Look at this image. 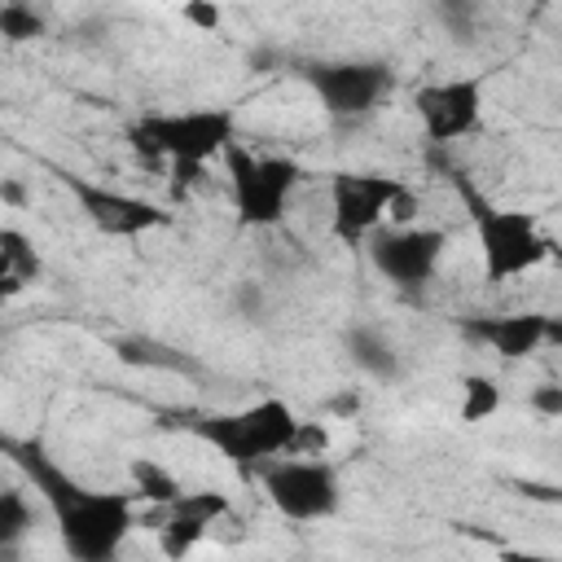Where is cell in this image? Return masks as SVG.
Wrapping results in <instances>:
<instances>
[{
	"instance_id": "obj_1",
	"label": "cell",
	"mask_w": 562,
	"mask_h": 562,
	"mask_svg": "<svg viewBox=\"0 0 562 562\" xmlns=\"http://www.w3.org/2000/svg\"><path fill=\"white\" fill-rule=\"evenodd\" d=\"M0 452L31 479L40 501L53 514L57 540L70 562H114L136 527V496L132 492H105L79 483L70 470H61L35 439H9L0 435Z\"/></svg>"
},
{
	"instance_id": "obj_2",
	"label": "cell",
	"mask_w": 562,
	"mask_h": 562,
	"mask_svg": "<svg viewBox=\"0 0 562 562\" xmlns=\"http://www.w3.org/2000/svg\"><path fill=\"white\" fill-rule=\"evenodd\" d=\"M452 189L465 202V215H470L474 241H479V259H483V277L492 285L518 281V277L536 272L549 259L553 241H549V233L540 228V220L531 211L492 202L465 171H452Z\"/></svg>"
},
{
	"instance_id": "obj_3",
	"label": "cell",
	"mask_w": 562,
	"mask_h": 562,
	"mask_svg": "<svg viewBox=\"0 0 562 562\" xmlns=\"http://www.w3.org/2000/svg\"><path fill=\"white\" fill-rule=\"evenodd\" d=\"M127 145L145 158H162L176 176L193 180L211 158L237 140V114L224 105H193V110H149L127 123Z\"/></svg>"
},
{
	"instance_id": "obj_4",
	"label": "cell",
	"mask_w": 562,
	"mask_h": 562,
	"mask_svg": "<svg viewBox=\"0 0 562 562\" xmlns=\"http://www.w3.org/2000/svg\"><path fill=\"white\" fill-rule=\"evenodd\" d=\"M189 430L215 448L233 470L255 474L259 465L277 461L290 452L294 430H299V413L281 400V395H263L246 408H220V413H202L189 422Z\"/></svg>"
},
{
	"instance_id": "obj_5",
	"label": "cell",
	"mask_w": 562,
	"mask_h": 562,
	"mask_svg": "<svg viewBox=\"0 0 562 562\" xmlns=\"http://www.w3.org/2000/svg\"><path fill=\"white\" fill-rule=\"evenodd\" d=\"M228 198L241 228H277L290 211L294 189L303 184V167L290 154H255L246 140L224 149Z\"/></svg>"
},
{
	"instance_id": "obj_6",
	"label": "cell",
	"mask_w": 562,
	"mask_h": 562,
	"mask_svg": "<svg viewBox=\"0 0 562 562\" xmlns=\"http://www.w3.org/2000/svg\"><path fill=\"white\" fill-rule=\"evenodd\" d=\"M255 474L268 505L290 522H325L342 509V483L325 457H277Z\"/></svg>"
},
{
	"instance_id": "obj_7",
	"label": "cell",
	"mask_w": 562,
	"mask_h": 562,
	"mask_svg": "<svg viewBox=\"0 0 562 562\" xmlns=\"http://www.w3.org/2000/svg\"><path fill=\"white\" fill-rule=\"evenodd\" d=\"M303 83L329 119H364L395 92V70L373 57H325L303 66Z\"/></svg>"
},
{
	"instance_id": "obj_8",
	"label": "cell",
	"mask_w": 562,
	"mask_h": 562,
	"mask_svg": "<svg viewBox=\"0 0 562 562\" xmlns=\"http://www.w3.org/2000/svg\"><path fill=\"white\" fill-rule=\"evenodd\" d=\"M66 193L75 198L79 215L101 233V237H114V241H136L145 233H158L167 228L176 215L154 202V198H140V193H127V189H114L105 180H88L79 171H66L61 176Z\"/></svg>"
},
{
	"instance_id": "obj_9",
	"label": "cell",
	"mask_w": 562,
	"mask_h": 562,
	"mask_svg": "<svg viewBox=\"0 0 562 562\" xmlns=\"http://www.w3.org/2000/svg\"><path fill=\"white\" fill-rule=\"evenodd\" d=\"M364 255L373 263V272L395 285V290H422L435 281L443 255H448V228H435V224H382L369 241H364Z\"/></svg>"
},
{
	"instance_id": "obj_10",
	"label": "cell",
	"mask_w": 562,
	"mask_h": 562,
	"mask_svg": "<svg viewBox=\"0 0 562 562\" xmlns=\"http://www.w3.org/2000/svg\"><path fill=\"white\" fill-rule=\"evenodd\" d=\"M404 193L400 176L386 171H334L329 176V233L342 246H364L382 224L391 202Z\"/></svg>"
},
{
	"instance_id": "obj_11",
	"label": "cell",
	"mask_w": 562,
	"mask_h": 562,
	"mask_svg": "<svg viewBox=\"0 0 562 562\" xmlns=\"http://www.w3.org/2000/svg\"><path fill=\"white\" fill-rule=\"evenodd\" d=\"M413 114L435 145H452L483 123V75L430 79L413 92Z\"/></svg>"
},
{
	"instance_id": "obj_12",
	"label": "cell",
	"mask_w": 562,
	"mask_h": 562,
	"mask_svg": "<svg viewBox=\"0 0 562 562\" xmlns=\"http://www.w3.org/2000/svg\"><path fill=\"white\" fill-rule=\"evenodd\" d=\"M461 338L496 351L501 360H527L549 342H562V325L549 312H474L457 321Z\"/></svg>"
},
{
	"instance_id": "obj_13",
	"label": "cell",
	"mask_w": 562,
	"mask_h": 562,
	"mask_svg": "<svg viewBox=\"0 0 562 562\" xmlns=\"http://www.w3.org/2000/svg\"><path fill=\"white\" fill-rule=\"evenodd\" d=\"M347 356L360 373L369 378H400V351L391 342V334H382L378 325H351L347 329Z\"/></svg>"
},
{
	"instance_id": "obj_14",
	"label": "cell",
	"mask_w": 562,
	"mask_h": 562,
	"mask_svg": "<svg viewBox=\"0 0 562 562\" xmlns=\"http://www.w3.org/2000/svg\"><path fill=\"white\" fill-rule=\"evenodd\" d=\"M154 536H158V553L167 562H184L202 536H206V522L189 518V514H176V509H158V522H154Z\"/></svg>"
},
{
	"instance_id": "obj_15",
	"label": "cell",
	"mask_w": 562,
	"mask_h": 562,
	"mask_svg": "<svg viewBox=\"0 0 562 562\" xmlns=\"http://www.w3.org/2000/svg\"><path fill=\"white\" fill-rule=\"evenodd\" d=\"M501 404H505V395H501L496 378H487V373H465V378H461V404H457V417H461L465 426L492 422V417L501 413Z\"/></svg>"
},
{
	"instance_id": "obj_16",
	"label": "cell",
	"mask_w": 562,
	"mask_h": 562,
	"mask_svg": "<svg viewBox=\"0 0 562 562\" xmlns=\"http://www.w3.org/2000/svg\"><path fill=\"white\" fill-rule=\"evenodd\" d=\"M35 531V505L22 487H0V553H13Z\"/></svg>"
},
{
	"instance_id": "obj_17",
	"label": "cell",
	"mask_w": 562,
	"mask_h": 562,
	"mask_svg": "<svg viewBox=\"0 0 562 562\" xmlns=\"http://www.w3.org/2000/svg\"><path fill=\"white\" fill-rule=\"evenodd\" d=\"M132 496H140L145 505H154V509H162V505H171L184 487H180V479L171 474V470H162L158 461H149V457H136L132 465Z\"/></svg>"
},
{
	"instance_id": "obj_18",
	"label": "cell",
	"mask_w": 562,
	"mask_h": 562,
	"mask_svg": "<svg viewBox=\"0 0 562 562\" xmlns=\"http://www.w3.org/2000/svg\"><path fill=\"white\" fill-rule=\"evenodd\" d=\"M0 255H4V263H9V277H13V281H22V285L40 281L44 263H40L35 241H31L22 228H13V224H4V228H0Z\"/></svg>"
},
{
	"instance_id": "obj_19",
	"label": "cell",
	"mask_w": 562,
	"mask_h": 562,
	"mask_svg": "<svg viewBox=\"0 0 562 562\" xmlns=\"http://www.w3.org/2000/svg\"><path fill=\"white\" fill-rule=\"evenodd\" d=\"M40 35H48V18L35 4H0V40L31 44Z\"/></svg>"
},
{
	"instance_id": "obj_20",
	"label": "cell",
	"mask_w": 562,
	"mask_h": 562,
	"mask_svg": "<svg viewBox=\"0 0 562 562\" xmlns=\"http://www.w3.org/2000/svg\"><path fill=\"white\" fill-rule=\"evenodd\" d=\"M325 448H329V430L321 422L299 417V430H294V443H290L285 457H325Z\"/></svg>"
},
{
	"instance_id": "obj_21",
	"label": "cell",
	"mask_w": 562,
	"mask_h": 562,
	"mask_svg": "<svg viewBox=\"0 0 562 562\" xmlns=\"http://www.w3.org/2000/svg\"><path fill=\"white\" fill-rule=\"evenodd\" d=\"M180 18H184L189 26H198V31H206V35H215V31L224 26V9L211 4V0H189V4H180Z\"/></svg>"
},
{
	"instance_id": "obj_22",
	"label": "cell",
	"mask_w": 562,
	"mask_h": 562,
	"mask_svg": "<svg viewBox=\"0 0 562 562\" xmlns=\"http://www.w3.org/2000/svg\"><path fill=\"white\" fill-rule=\"evenodd\" d=\"M527 404L544 417V422H558L562 417V386H553V382H544V386H536L531 395H527Z\"/></svg>"
},
{
	"instance_id": "obj_23",
	"label": "cell",
	"mask_w": 562,
	"mask_h": 562,
	"mask_svg": "<svg viewBox=\"0 0 562 562\" xmlns=\"http://www.w3.org/2000/svg\"><path fill=\"white\" fill-rule=\"evenodd\" d=\"M501 562H558L549 553H522V549H501Z\"/></svg>"
},
{
	"instance_id": "obj_24",
	"label": "cell",
	"mask_w": 562,
	"mask_h": 562,
	"mask_svg": "<svg viewBox=\"0 0 562 562\" xmlns=\"http://www.w3.org/2000/svg\"><path fill=\"white\" fill-rule=\"evenodd\" d=\"M18 290H26V285L9 277V263H4V255H0V299H9V294H18Z\"/></svg>"
},
{
	"instance_id": "obj_25",
	"label": "cell",
	"mask_w": 562,
	"mask_h": 562,
	"mask_svg": "<svg viewBox=\"0 0 562 562\" xmlns=\"http://www.w3.org/2000/svg\"><path fill=\"white\" fill-rule=\"evenodd\" d=\"M0 193H4L9 202H22V189H18V184H0Z\"/></svg>"
},
{
	"instance_id": "obj_26",
	"label": "cell",
	"mask_w": 562,
	"mask_h": 562,
	"mask_svg": "<svg viewBox=\"0 0 562 562\" xmlns=\"http://www.w3.org/2000/svg\"><path fill=\"white\" fill-rule=\"evenodd\" d=\"M0 487H4V483H0Z\"/></svg>"
}]
</instances>
